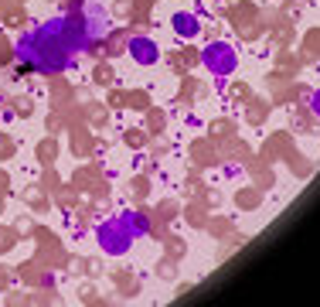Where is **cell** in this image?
Here are the masks:
<instances>
[{
	"label": "cell",
	"instance_id": "8992f818",
	"mask_svg": "<svg viewBox=\"0 0 320 307\" xmlns=\"http://www.w3.org/2000/svg\"><path fill=\"white\" fill-rule=\"evenodd\" d=\"M310 113H313V120H320V89H313V96H310Z\"/></svg>",
	"mask_w": 320,
	"mask_h": 307
},
{
	"label": "cell",
	"instance_id": "3957f363",
	"mask_svg": "<svg viewBox=\"0 0 320 307\" xmlns=\"http://www.w3.org/2000/svg\"><path fill=\"white\" fill-rule=\"evenodd\" d=\"M201 65H205V72L225 79V75H235L239 55H235V48L225 45V41H211L208 48H201Z\"/></svg>",
	"mask_w": 320,
	"mask_h": 307
},
{
	"label": "cell",
	"instance_id": "7a4b0ae2",
	"mask_svg": "<svg viewBox=\"0 0 320 307\" xmlns=\"http://www.w3.org/2000/svg\"><path fill=\"white\" fill-rule=\"evenodd\" d=\"M133 239H137V232L126 222V215L99 226V246H103V253H109V256H123V253L133 246Z\"/></svg>",
	"mask_w": 320,
	"mask_h": 307
},
{
	"label": "cell",
	"instance_id": "6da1fadb",
	"mask_svg": "<svg viewBox=\"0 0 320 307\" xmlns=\"http://www.w3.org/2000/svg\"><path fill=\"white\" fill-rule=\"evenodd\" d=\"M109 31V17L99 7L85 14H72V17H58V21L35 27L24 34L17 45V58L35 72H61V68L75 65L79 51H92V45Z\"/></svg>",
	"mask_w": 320,
	"mask_h": 307
},
{
	"label": "cell",
	"instance_id": "5b68a950",
	"mask_svg": "<svg viewBox=\"0 0 320 307\" xmlns=\"http://www.w3.org/2000/svg\"><path fill=\"white\" fill-rule=\"evenodd\" d=\"M171 27H174V34L181 38V41H195L198 34H201V21H198L195 14H187V11H177L171 17Z\"/></svg>",
	"mask_w": 320,
	"mask_h": 307
},
{
	"label": "cell",
	"instance_id": "277c9868",
	"mask_svg": "<svg viewBox=\"0 0 320 307\" xmlns=\"http://www.w3.org/2000/svg\"><path fill=\"white\" fill-rule=\"evenodd\" d=\"M126 51H130V58H133L137 65H147V68L160 62V45L150 38V34H133L130 45H126Z\"/></svg>",
	"mask_w": 320,
	"mask_h": 307
}]
</instances>
